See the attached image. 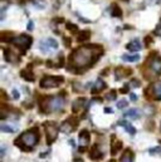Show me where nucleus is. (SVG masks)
<instances>
[{
    "label": "nucleus",
    "mask_w": 161,
    "mask_h": 162,
    "mask_svg": "<svg viewBox=\"0 0 161 162\" xmlns=\"http://www.w3.org/2000/svg\"><path fill=\"white\" fill-rule=\"evenodd\" d=\"M102 54L100 45H84L76 49L69 58V63L76 72H83L92 64H95Z\"/></svg>",
    "instance_id": "f257e3e1"
},
{
    "label": "nucleus",
    "mask_w": 161,
    "mask_h": 162,
    "mask_svg": "<svg viewBox=\"0 0 161 162\" xmlns=\"http://www.w3.org/2000/svg\"><path fill=\"white\" fill-rule=\"evenodd\" d=\"M39 142L38 128H33L30 131L24 132L22 136L15 141V145L24 148V150H32V148Z\"/></svg>",
    "instance_id": "f03ea898"
},
{
    "label": "nucleus",
    "mask_w": 161,
    "mask_h": 162,
    "mask_svg": "<svg viewBox=\"0 0 161 162\" xmlns=\"http://www.w3.org/2000/svg\"><path fill=\"white\" fill-rule=\"evenodd\" d=\"M63 82H64L63 77H59V75H45L42 80H40V87H42V88H57Z\"/></svg>",
    "instance_id": "7ed1b4c3"
},
{
    "label": "nucleus",
    "mask_w": 161,
    "mask_h": 162,
    "mask_svg": "<svg viewBox=\"0 0 161 162\" xmlns=\"http://www.w3.org/2000/svg\"><path fill=\"white\" fill-rule=\"evenodd\" d=\"M44 129H45V136H47V143L52 145L56 141L61 128H58L54 122H45L44 123Z\"/></svg>",
    "instance_id": "20e7f679"
},
{
    "label": "nucleus",
    "mask_w": 161,
    "mask_h": 162,
    "mask_svg": "<svg viewBox=\"0 0 161 162\" xmlns=\"http://www.w3.org/2000/svg\"><path fill=\"white\" fill-rule=\"evenodd\" d=\"M11 43L14 44L15 47H18V48H22V49H23V52H25L26 49H28V48L32 45L33 39H32V37H29V35L22 34V35H19V37L13 38Z\"/></svg>",
    "instance_id": "39448f33"
},
{
    "label": "nucleus",
    "mask_w": 161,
    "mask_h": 162,
    "mask_svg": "<svg viewBox=\"0 0 161 162\" xmlns=\"http://www.w3.org/2000/svg\"><path fill=\"white\" fill-rule=\"evenodd\" d=\"M39 47H40V50L43 53H50V52H54L58 49V42L53 38H47V39L40 42Z\"/></svg>",
    "instance_id": "423d86ee"
},
{
    "label": "nucleus",
    "mask_w": 161,
    "mask_h": 162,
    "mask_svg": "<svg viewBox=\"0 0 161 162\" xmlns=\"http://www.w3.org/2000/svg\"><path fill=\"white\" fill-rule=\"evenodd\" d=\"M64 107V99L62 97H50L49 99V112H58Z\"/></svg>",
    "instance_id": "0eeeda50"
},
{
    "label": "nucleus",
    "mask_w": 161,
    "mask_h": 162,
    "mask_svg": "<svg viewBox=\"0 0 161 162\" xmlns=\"http://www.w3.org/2000/svg\"><path fill=\"white\" fill-rule=\"evenodd\" d=\"M77 125H78V119L69 118V119H67L65 122H63V123L61 125L59 128H61V131L64 132V133H71V132H73V131L76 129Z\"/></svg>",
    "instance_id": "6e6552de"
},
{
    "label": "nucleus",
    "mask_w": 161,
    "mask_h": 162,
    "mask_svg": "<svg viewBox=\"0 0 161 162\" xmlns=\"http://www.w3.org/2000/svg\"><path fill=\"white\" fill-rule=\"evenodd\" d=\"M121 148H122V142L117 140L116 136H111V155L116 156Z\"/></svg>",
    "instance_id": "1a4fd4ad"
},
{
    "label": "nucleus",
    "mask_w": 161,
    "mask_h": 162,
    "mask_svg": "<svg viewBox=\"0 0 161 162\" xmlns=\"http://www.w3.org/2000/svg\"><path fill=\"white\" fill-rule=\"evenodd\" d=\"M102 157H103V153L101 152L98 146L97 145L92 146L91 147V151H89V158L93 160V161H100V160H102Z\"/></svg>",
    "instance_id": "9d476101"
},
{
    "label": "nucleus",
    "mask_w": 161,
    "mask_h": 162,
    "mask_svg": "<svg viewBox=\"0 0 161 162\" xmlns=\"http://www.w3.org/2000/svg\"><path fill=\"white\" fill-rule=\"evenodd\" d=\"M89 132L87 131V129H83V131H80V133H79V145H80V147H87L88 145H89Z\"/></svg>",
    "instance_id": "9b49d317"
},
{
    "label": "nucleus",
    "mask_w": 161,
    "mask_h": 162,
    "mask_svg": "<svg viewBox=\"0 0 161 162\" xmlns=\"http://www.w3.org/2000/svg\"><path fill=\"white\" fill-rule=\"evenodd\" d=\"M150 68L155 74H160L161 73V59L159 57H154L150 60Z\"/></svg>",
    "instance_id": "f8f14e48"
},
{
    "label": "nucleus",
    "mask_w": 161,
    "mask_h": 162,
    "mask_svg": "<svg viewBox=\"0 0 161 162\" xmlns=\"http://www.w3.org/2000/svg\"><path fill=\"white\" fill-rule=\"evenodd\" d=\"M4 57H5V60L10 62V63H17L19 60V57L13 53V50H10V49H4Z\"/></svg>",
    "instance_id": "ddd939ff"
},
{
    "label": "nucleus",
    "mask_w": 161,
    "mask_h": 162,
    "mask_svg": "<svg viewBox=\"0 0 161 162\" xmlns=\"http://www.w3.org/2000/svg\"><path fill=\"white\" fill-rule=\"evenodd\" d=\"M106 88V83L103 82L102 79H97L96 83L93 84V87L91 88V93L92 94H96V93H100L101 91H103Z\"/></svg>",
    "instance_id": "4468645a"
},
{
    "label": "nucleus",
    "mask_w": 161,
    "mask_h": 162,
    "mask_svg": "<svg viewBox=\"0 0 161 162\" xmlns=\"http://www.w3.org/2000/svg\"><path fill=\"white\" fill-rule=\"evenodd\" d=\"M150 91L155 99H159V101L161 99V82H157L152 87H150Z\"/></svg>",
    "instance_id": "2eb2a0df"
},
{
    "label": "nucleus",
    "mask_w": 161,
    "mask_h": 162,
    "mask_svg": "<svg viewBox=\"0 0 161 162\" xmlns=\"http://www.w3.org/2000/svg\"><path fill=\"white\" fill-rule=\"evenodd\" d=\"M118 125H120V126H122V127L126 129V132H127V133H130V134H132V136L136 133V129H135V127H133V126H132V125L128 122V121H126V119L120 121V122H118Z\"/></svg>",
    "instance_id": "dca6fc26"
},
{
    "label": "nucleus",
    "mask_w": 161,
    "mask_h": 162,
    "mask_svg": "<svg viewBox=\"0 0 161 162\" xmlns=\"http://www.w3.org/2000/svg\"><path fill=\"white\" fill-rule=\"evenodd\" d=\"M84 106H86V99H84V98H78V99L73 103V108H72V110H73L74 113H77V112H80V111H82Z\"/></svg>",
    "instance_id": "f3484780"
},
{
    "label": "nucleus",
    "mask_w": 161,
    "mask_h": 162,
    "mask_svg": "<svg viewBox=\"0 0 161 162\" xmlns=\"http://www.w3.org/2000/svg\"><path fill=\"white\" fill-rule=\"evenodd\" d=\"M141 114V111L140 110H136V108H131V110H128L127 112H125L124 117L126 118H131V119H137Z\"/></svg>",
    "instance_id": "a211bd4d"
},
{
    "label": "nucleus",
    "mask_w": 161,
    "mask_h": 162,
    "mask_svg": "<svg viewBox=\"0 0 161 162\" xmlns=\"http://www.w3.org/2000/svg\"><path fill=\"white\" fill-rule=\"evenodd\" d=\"M20 75H22L25 80H28V82H33V80H34V74H33V72L30 71V65H29V68L23 69V71L20 72Z\"/></svg>",
    "instance_id": "6ab92c4d"
},
{
    "label": "nucleus",
    "mask_w": 161,
    "mask_h": 162,
    "mask_svg": "<svg viewBox=\"0 0 161 162\" xmlns=\"http://www.w3.org/2000/svg\"><path fill=\"white\" fill-rule=\"evenodd\" d=\"M115 73H116V78L121 79V78H125V77H128L130 74H132V71L131 69H125V68H117Z\"/></svg>",
    "instance_id": "aec40b11"
},
{
    "label": "nucleus",
    "mask_w": 161,
    "mask_h": 162,
    "mask_svg": "<svg viewBox=\"0 0 161 162\" xmlns=\"http://www.w3.org/2000/svg\"><path fill=\"white\" fill-rule=\"evenodd\" d=\"M120 162H133V152L131 150H126L121 157Z\"/></svg>",
    "instance_id": "412c9836"
},
{
    "label": "nucleus",
    "mask_w": 161,
    "mask_h": 162,
    "mask_svg": "<svg viewBox=\"0 0 161 162\" xmlns=\"http://www.w3.org/2000/svg\"><path fill=\"white\" fill-rule=\"evenodd\" d=\"M126 48H127L128 50H131V52H139V50L141 49V44H140L139 40H132V42H130V43L126 45Z\"/></svg>",
    "instance_id": "4be33fe9"
},
{
    "label": "nucleus",
    "mask_w": 161,
    "mask_h": 162,
    "mask_svg": "<svg viewBox=\"0 0 161 162\" xmlns=\"http://www.w3.org/2000/svg\"><path fill=\"white\" fill-rule=\"evenodd\" d=\"M122 59L125 62H130V63H135V62H139L140 60V56L139 54H124L122 56Z\"/></svg>",
    "instance_id": "5701e85b"
},
{
    "label": "nucleus",
    "mask_w": 161,
    "mask_h": 162,
    "mask_svg": "<svg viewBox=\"0 0 161 162\" xmlns=\"http://www.w3.org/2000/svg\"><path fill=\"white\" fill-rule=\"evenodd\" d=\"M0 129H2L3 132H8V133H14L17 132V127L13 126V125H5V123H2L0 125Z\"/></svg>",
    "instance_id": "b1692460"
},
{
    "label": "nucleus",
    "mask_w": 161,
    "mask_h": 162,
    "mask_svg": "<svg viewBox=\"0 0 161 162\" xmlns=\"http://www.w3.org/2000/svg\"><path fill=\"white\" fill-rule=\"evenodd\" d=\"M111 15L115 17V18H121L122 17V10H121L116 4H113L112 8H111Z\"/></svg>",
    "instance_id": "393cba45"
},
{
    "label": "nucleus",
    "mask_w": 161,
    "mask_h": 162,
    "mask_svg": "<svg viewBox=\"0 0 161 162\" xmlns=\"http://www.w3.org/2000/svg\"><path fill=\"white\" fill-rule=\"evenodd\" d=\"M91 37V32L89 30H82L78 35V42H84V40L89 39Z\"/></svg>",
    "instance_id": "a878e982"
},
{
    "label": "nucleus",
    "mask_w": 161,
    "mask_h": 162,
    "mask_svg": "<svg viewBox=\"0 0 161 162\" xmlns=\"http://www.w3.org/2000/svg\"><path fill=\"white\" fill-rule=\"evenodd\" d=\"M67 29H68L71 33H78V28H77V25H76V24H71V23H68V24H67Z\"/></svg>",
    "instance_id": "bb28decb"
},
{
    "label": "nucleus",
    "mask_w": 161,
    "mask_h": 162,
    "mask_svg": "<svg viewBox=\"0 0 161 162\" xmlns=\"http://www.w3.org/2000/svg\"><path fill=\"white\" fill-rule=\"evenodd\" d=\"M106 99H107V101H115V99H116V92H115V91H111V92L106 96Z\"/></svg>",
    "instance_id": "cd10ccee"
},
{
    "label": "nucleus",
    "mask_w": 161,
    "mask_h": 162,
    "mask_svg": "<svg viewBox=\"0 0 161 162\" xmlns=\"http://www.w3.org/2000/svg\"><path fill=\"white\" fill-rule=\"evenodd\" d=\"M130 87H132V88H137V87H140V82L137 79H132L131 80V83H130Z\"/></svg>",
    "instance_id": "c85d7f7f"
},
{
    "label": "nucleus",
    "mask_w": 161,
    "mask_h": 162,
    "mask_svg": "<svg viewBox=\"0 0 161 162\" xmlns=\"http://www.w3.org/2000/svg\"><path fill=\"white\" fill-rule=\"evenodd\" d=\"M117 107L120 108V110H121V108H125V107H127V102H126L125 99H122V101H120V102L117 103Z\"/></svg>",
    "instance_id": "c756f323"
},
{
    "label": "nucleus",
    "mask_w": 161,
    "mask_h": 162,
    "mask_svg": "<svg viewBox=\"0 0 161 162\" xmlns=\"http://www.w3.org/2000/svg\"><path fill=\"white\" fill-rule=\"evenodd\" d=\"M149 152H150V155H156V153H160V152H161V147L152 148V150H150Z\"/></svg>",
    "instance_id": "7c9ffc66"
},
{
    "label": "nucleus",
    "mask_w": 161,
    "mask_h": 162,
    "mask_svg": "<svg viewBox=\"0 0 161 162\" xmlns=\"http://www.w3.org/2000/svg\"><path fill=\"white\" fill-rule=\"evenodd\" d=\"M11 93H13V97H14L15 99H18V98H19V93H18V91H17V89H13V92H11Z\"/></svg>",
    "instance_id": "2f4dec72"
},
{
    "label": "nucleus",
    "mask_w": 161,
    "mask_h": 162,
    "mask_svg": "<svg viewBox=\"0 0 161 162\" xmlns=\"http://www.w3.org/2000/svg\"><path fill=\"white\" fill-rule=\"evenodd\" d=\"M151 42H152L151 37H146V39H145V44H146V45H149V44H150Z\"/></svg>",
    "instance_id": "473e14b6"
},
{
    "label": "nucleus",
    "mask_w": 161,
    "mask_h": 162,
    "mask_svg": "<svg viewBox=\"0 0 161 162\" xmlns=\"http://www.w3.org/2000/svg\"><path fill=\"white\" fill-rule=\"evenodd\" d=\"M155 34H156V35H161V25L157 26V29L155 30Z\"/></svg>",
    "instance_id": "72a5a7b5"
},
{
    "label": "nucleus",
    "mask_w": 161,
    "mask_h": 162,
    "mask_svg": "<svg viewBox=\"0 0 161 162\" xmlns=\"http://www.w3.org/2000/svg\"><path fill=\"white\" fill-rule=\"evenodd\" d=\"M64 42H65V45H67V47H68V48L71 47V40H69V39H67V38H64Z\"/></svg>",
    "instance_id": "f704fd0d"
},
{
    "label": "nucleus",
    "mask_w": 161,
    "mask_h": 162,
    "mask_svg": "<svg viewBox=\"0 0 161 162\" xmlns=\"http://www.w3.org/2000/svg\"><path fill=\"white\" fill-rule=\"evenodd\" d=\"M130 98H131L132 101H137V96H136V94H133V93L130 94Z\"/></svg>",
    "instance_id": "c9c22d12"
},
{
    "label": "nucleus",
    "mask_w": 161,
    "mask_h": 162,
    "mask_svg": "<svg viewBox=\"0 0 161 162\" xmlns=\"http://www.w3.org/2000/svg\"><path fill=\"white\" fill-rule=\"evenodd\" d=\"M28 30H33V21L28 23Z\"/></svg>",
    "instance_id": "e433bc0d"
},
{
    "label": "nucleus",
    "mask_w": 161,
    "mask_h": 162,
    "mask_svg": "<svg viewBox=\"0 0 161 162\" xmlns=\"http://www.w3.org/2000/svg\"><path fill=\"white\" fill-rule=\"evenodd\" d=\"M4 155H5V146L3 145L2 146V157H4Z\"/></svg>",
    "instance_id": "4c0bfd02"
},
{
    "label": "nucleus",
    "mask_w": 161,
    "mask_h": 162,
    "mask_svg": "<svg viewBox=\"0 0 161 162\" xmlns=\"http://www.w3.org/2000/svg\"><path fill=\"white\" fill-rule=\"evenodd\" d=\"M104 112H106V113H112L113 111H112V110H110V108H106V110H104Z\"/></svg>",
    "instance_id": "58836bf2"
},
{
    "label": "nucleus",
    "mask_w": 161,
    "mask_h": 162,
    "mask_svg": "<svg viewBox=\"0 0 161 162\" xmlns=\"http://www.w3.org/2000/svg\"><path fill=\"white\" fill-rule=\"evenodd\" d=\"M74 162H83V160H82V158H76Z\"/></svg>",
    "instance_id": "ea45409f"
},
{
    "label": "nucleus",
    "mask_w": 161,
    "mask_h": 162,
    "mask_svg": "<svg viewBox=\"0 0 161 162\" xmlns=\"http://www.w3.org/2000/svg\"><path fill=\"white\" fill-rule=\"evenodd\" d=\"M111 162H115V161H111Z\"/></svg>",
    "instance_id": "a19ab883"
}]
</instances>
